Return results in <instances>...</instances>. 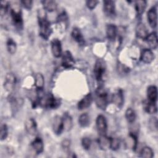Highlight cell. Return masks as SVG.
Returning <instances> with one entry per match:
<instances>
[{
    "label": "cell",
    "mask_w": 158,
    "mask_h": 158,
    "mask_svg": "<svg viewBox=\"0 0 158 158\" xmlns=\"http://www.w3.org/2000/svg\"><path fill=\"white\" fill-rule=\"evenodd\" d=\"M38 17L40 35L43 39L47 40L52 33V28L49 22L46 19L44 9H39Z\"/></svg>",
    "instance_id": "6da1fadb"
},
{
    "label": "cell",
    "mask_w": 158,
    "mask_h": 158,
    "mask_svg": "<svg viewBox=\"0 0 158 158\" xmlns=\"http://www.w3.org/2000/svg\"><path fill=\"white\" fill-rule=\"evenodd\" d=\"M95 102L98 108L105 110L108 104V95L103 86H99L95 91Z\"/></svg>",
    "instance_id": "7a4b0ae2"
},
{
    "label": "cell",
    "mask_w": 158,
    "mask_h": 158,
    "mask_svg": "<svg viewBox=\"0 0 158 158\" xmlns=\"http://www.w3.org/2000/svg\"><path fill=\"white\" fill-rule=\"evenodd\" d=\"M10 14L14 25L19 28H21L23 26V19L20 8L15 2L10 5Z\"/></svg>",
    "instance_id": "3957f363"
},
{
    "label": "cell",
    "mask_w": 158,
    "mask_h": 158,
    "mask_svg": "<svg viewBox=\"0 0 158 158\" xmlns=\"http://www.w3.org/2000/svg\"><path fill=\"white\" fill-rule=\"evenodd\" d=\"M38 103L42 104L44 107L49 109H56L60 105V102L52 94H49L46 96H44L38 99Z\"/></svg>",
    "instance_id": "277c9868"
},
{
    "label": "cell",
    "mask_w": 158,
    "mask_h": 158,
    "mask_svg": "<svg viewBox=\"0 0 158 158\" xmlns=\"http://www.w3.org/2000/svg\"><path fill=\"white\" fill-rule=\"evenodd\" d=\"M106 64L102 59H98L96 61L94 67V73L96 79L98 81L102 80L103 77L106 72Z\"/></svg>",
    "instance_id": "5b68a950"
},
{
    "label": "cell",
    "mask_w": 158,
    "mask_h": 158,
    "mask_svg": "<svg viewBox=\"0 0 158 158\" xmlns=\"http://www.w3.org/2000/svg\"><path fill=\"white\" fill-rule=\"evenodd\" d=\"M96 126L99 135H106L107 124L106 117L102 115H99L96 120Z\"/></svg>",
    "instance_id": "8992f818"
},
{
    "label": "cell",
    "mask_w": 158,
    "mask_h": 158,
    "mask_svg": "<svg viewBox=\"0 0 158 158\" xmlns=\"http://www.w3.org/2000/svg\"><path fill=\"white\" fill-rule=\"evenodd\" d=\"M16 78L12 73H8L5 77L4 82V87L6 91L11 92L14 90L15 86Z\"/></svg>",
    "instance_id": "52a82bcc"
},
{
    "label": "cell",
    "mask_w": 158,
    "mask_h": 158,
    "mask_svg": "<svg viewBox=\"0 0 158 158\" xmlns=\"http://www.w3.org/2000/svg\"><path fill=\"white\" fill-rule=\"evenodd\" d=\"M112 102L115 104L117 107L121 108L124 102V96L122 89H117L112 95L111 97Z\"/></svg>",
    "instance_id": "ba28073f"
},
{
    "label": "cell",
    "mask_w": 158,
    "mask_h": 158,
    "mask_svg": "<svg viewBox=\"0 0 158 158\" xmlns=\"http://www.w3.org/2000/svg\"><path fill=\"white\" fill-rule=\"evenodd\" d=\"M75 64L72 54L69 51H65L62 56V65L65 69L72 68Z\"/></svg>",
    "instance_id": "9c48e42d"
},
{
    "label": "cell",
    "mask_w": 158,
    "mask_h": 158,
    "mask_svg": "<svg viewBox=\"0 0 158 158\" xmlns=\"http://www.w3.org/2000/svg\"><path fill=\"white\" fill-rule=\"evenodd\" d=\"M148 21L151 28H155L157 27V9L156 6L151 7L147 13Z\"/></svg>",
    "instance_id": "30bf717a"
},
{
    "label": "cell",
    "mask_w": 158,
    "mask_h": 158,
    "mask_svg": "<svg viewBox=\"0 0 158 158\" xmlns=\"http://www.w3.org/2000/svg\"><path fill=\"white\" fill-rule=\"evenodd\" d=\"M52 127L53 131L55 134L57 135H60V133L64 130L62 117L59 115H56V117H54L52 123Z\"/></svg>",
    "instance_id": "8fae6325"
},
{
    "label": "cell",
    "mask_w": 158,
    "mask_h": 158,
    "mask_svg": "<svg viewBox=\"0 0 158 158\" xmlns=\"http://www.w3.org/2000/svg\"><path fill=\"white\" fill-rule=\"evenodd\" d=\"M103 10L104 14L108 17H113L115 14V2L111 0L103 1Z\"/></svg>",
    "instance_id": "7c38bea8"
},
{
    "label": "cell",
    "mask_w": 158,
    "mask_h": 158,
    "mask_svg": "<svg viewBox=\"0 0 158 158\" xmlns=\"http://www.w3.org/2000/svg\"><path fill=\"white\" fill-rule=\"evenodd\" d=\"M93 101V96L91 93H88L85 95L78 102L77 104L78 109L79 110H83L88 108L91 104Z\"/></svg>",
    "instance_id": "4fadbf2b"
},
{
    "label": "cell",
    "mask_w": 158,
    "mask_h": 158,
    "mask_svg": "<svg viewBox=\"0 0 158 158\" xmlns=\"http://www.w3.org/2000/svg\"><path fill=\"white\" fill-rule=\"evenodd\" d=\"M51 51L55 57H59L62 54V46L60 41L57 39H53L51 41Z\"/></svg>",
    "instance_id": "5bb4252c"
},
{
    "label": "cell",
    "mask_w": 158,
    "mask_h": 158,
    "mask_svg": "<svg viewBox=\"0 0 158 158\" xmlns=\"http://www.w3.org/2000/svg\"><path fill=\"white\" fill-rule=\"evenodd\" d=\"M25 128L28 134L34 135L37 131V125L35 120L33 118L27 119L25 123Z\"/></svg>",
    "instance_id": "9a60e30c"
},
{
    "label": "cell",
    "mask_w": 158,
    "mask_h": 158,
    "mask_svg": "<svg viewBox=\"0 0 158 158\" xmlns=\"http://www.w3.org/2000/svg\"><path fill=\"white\" fill-rule=\"evenodd\" d=\"M135 31L136 36L139 38L143 40H145L149 34L146 27L142 22H139L137 24Z\"/></svg>",
    "instance_id": "2e32d148"
},
{
    "label": "cell",
    "mask_w": 158,
    "mask_h": 158,
    "mask_svg": "<svg viewBox=\"0 0 158 158\" xmlns=\"http://www.w3.org/2000/svg\"><path fill=\"white\" fill-rule=\"evenodd\" d=\"M98 144L101 149L103 151L107 150L110 149V138L107 137L106 135H99L98 139Z\"/></svg>",
    "instance_id": "e0dca14e"
},
{
    "label": "cell",
    "mask_w": 158,
    "mask_h": 158,
    "mask_svg": "<svg viewBox=\"0 0 158 158\" xmlns=\"http://www.w3.org/2000/svg\"><path fill=\"white\" fill-rule=\"evenodd\" d=\"M140 58L143 62L150 64L154 59V54L150 49H144L142 51Z\"/></svg>",
    "instance_id": "ac0fdd59"
},
{
    "label": "cell",
    "mask_w": 158,
    "mask_h": 158,
    "mask_svg": "<svg viewBox=\"0 0 158 158\" xmlns=\"http://www.w3.org/2000/svg\"><path fill=\"white\" fill-rule=\"evenodd\" d=\"M146 40L147 44L149 45V48L155 49L157 47L158 41H157V35L156 32L154 31L151 33L150 34H148V36L144 40Z\"/></svg>",
    "instance_id": "d6986e66"
},
{
    "label": "cell",
    "mask_w": 158,
    "mask_h": 158,
    "mask_svg": "<svg viewBox=\"0 0 158 158\" xmlns=\"http://www.w3.org/2000/svg\"><path fill=\"white\" fill-rule=\"evenodd\" d=\"M31 147L33 151L37 154H41L44 149V144L42 139L40 137H36L31 143Z\"/></svg>",
    "instance_id": "ffe728a7"
},
{
    "label": "cell",
    "mask_w": 158,
    "mask_h": 158,
    "mask_svg": "<svg viewBox=\"0 0 158 158\" xmlns=\"http://www.w3.org/2000/svg\"><path fill=\"white\" fill-rule=\"evenodd\" d=\"M147 98L148 101L156 102L157 99V89L155 85H151L148 88Z\"/></svg>",
    "instance_id": "44dd1931"
},
{
    "label": "cell",
    "mask_w": 158,
    "mask_h": 158,
    "mask_svg": "<svg viewBox=\"0 0 158 158\" xmlns=\"http://www.w3.org/2000/svg\"><path fill=\"white\" fill-rule=\"evenodd\" d=\"M106 35L109 40H114L117 35V27L114 24H108L106 26Z\"/></svg>",
    "instance_id": "7402d4cb"
},
{
    "label": "cell",
    "mask_w": 158,
    "mask_h": 158,
    "mask_svg": "<svg viewBox=\"0 0 158 158\" xmlns=\"http://www.w3.org/2000/svg\"><path fill=\"white\" fill-rule=\"evenodd\" d=\"M71 35L73 39L80 44H83L85 43L84 38L79 28L75 27L72 29Z\"/></svg>",
    "instance_id": "603a6c76"
},
{
    "label": "cell",
    "mask_w": 158,
    "mask_h": 158,
    "mask_svg": "<svg viewBox=\"0 0 158 158\" xmlns=\"http://www.w3.org/2000/svg\"><path fill=\"white\" fill-rule=\"evenodd\" d=\"M125 144L128 147H130L133 151H135L136 149L138 144V140L136 135L133 133H130L126 139Z\"/></svg>",
    "instance_id": "cb8c5ba5"
},
{
    "label": "cell",
    "mask_w": 158,
    "mask_h": 158,
    "mask_svg": "<svg viewBox=\"0 0 158 158\" xmlns=\"http://www.w3.org/2000/svg\"><path fill=\"white\" fill-rule=\"evenodd\" d=\"M62 120H63L64 130L65 131L70 130L73 125L72 119L70 115L68 113H65L62 117Z\"/></svg>",
    "instance_id": "d4e9b609"
},
{
    "label": "cell",
    "mask_w": 158,
    "mask_h": 158,
    "mask_svg": "<svg viewBox=\"0 0 158 158\" xmlns=\"http://www.w3.org/2000/svg\"><path fill=\"white\" fill-rule=\"evenodd\" d=\"M143 107L144 110L148 114H153L157 112V106L156 102H151L149 101H146L143 104Z\"/></svg>",
    "instance_id": "484cf974"
},
{
    "label": "cell",
    "mask_w": 158,
    "mask_h": 158,
    "mask_svg": "<svg viewBox=\"0 0 158 158\" xmlns=\"http://www.w3.org/2000/svg\"><path fill=\"white\" fill-rule=\"evenodd\" d=\"M43 6V9L49 12H52L55 10L57 7V4L56 1L52 0H46L41 1Z\"/></svg>",
    "instance_id": "4316f807"
},
{
    "label": "cell",
    "mask_w": 158,
    "mask_h": 158,
    "mask_svg": "<svg viewBox=\"0 0 158 158\" xmlns=\"http://www.w3.org/2000/svg\"><path fill=\"white\" fill-rule=\"evenodd\" d=\"M44 84V77L41 73H37L35 75V85L37 90L43 89Z\"/></svg>",
    "instance_id": "83f0119b"
},
{
    "label": "cell",
    "mask_w": 158,
    "mask_h": 158,
    "mask_svg": "<svg viewBox=\"0 0 158 158\" xmlns=\"http://www.w3.org/2000/svg\"><path fill=\"white\" fill-rule=\"evenodd\" d=\"M135 10L138 15H141L146 7V1L144 0H138L135 2Z\"/></svg>",
    "instance_id": "f1b7e54d"
},
{
    "label": "cell",
    "mask_w": 158,
    "mask_h": 158,
    "mask_svg": "<svg viewBox=\"0 0 158 158\" xmlns=\"http://www.w3.org/2000/svg\"><path fill=\"white\" fill-rule=\"evenodd\" d=\"M78 123L81 127H86L89 125V116L87 113H83L79 116Z\"/></svg>",
    "instance_id": "f546056e"
},
{
    "label": "cell",
    "mask_w": 158,
    "mask_h": 158,
    "mask_svg": "<svg viewBox=\"0 0 158 158\" xmlns=\"http://www.w3.org/2000/svg\"><path fill=\"white\" fill-rule=\"evenodd\" d=\"M125 114V118L129 123H133L135 121L136 115V113H135V110L133 109H131L130 107L128 108L126 110Z\"/></svg>",
    "instance_id": "4dcf8cb0"
},
{
    "label": "cell",
    "mask_w": 158,
    "mask_h": 158,
    "mask_svg": "<svg viewBox=\"0 0 158 158\" xmlns=\"http://www.w3.org/2000/svg\"><path fill=\"white\" fill-rule=\"evenodd\" d=\"M154 156V151L148 146H145L142 148L140 151V157L145 158H152Z\"/></svg>",
    "instance_id": "1f68e13d"
},
{
    "label": "cell",
    "mask_w": 158,
    "mask_h": 158,
    "mask_svg": "<svg viewBox=\"0 0 158 158\" xmlns=\"http://www.w3.org/2000/svg\"><path fill=\"white\" fill-rule=\"evenodd\" d=\"M6 46L8 52L11 54H14L17 49V46L15 42L12 39V38H9L7 41L6 43Z\"/></svg>",
    "instance_id": "d6a6232c"
},
{
    "label": "cell",
    "mask_w": 158,
    "mask_h": 158,
    "mask_svg": "<svg viewBox=\"0 0 158 158\" xmlns=\"http://www.w3.org/2000/svg\"><path fill=\"white\" fill-rule=\"evenodd\" d=\"M120 140L118 138L116 137L110 138V149H111L112 151H117L120 148Z\"/></svg>",
    "instance_id": "836d02e7"
},
{
    "label": "cell",
    "mask_w": 158,
    "mask_h": 158,
    "mask_svg": "<svg viewBox=\"0 0 158 158\" xmlns=\"http://www.w3.org/2000/svg\"><path fill=\"white\" fill-rule=\"evenodd\" d=\"M0 14L1 16L2 17L5 14H6L7 12L9 9V2L7 1H1L0 3Z\"/></svg>",
    "instance_id": "e575fe53"
},
{
    "label": "cell",
    "mask_w": 158,
    "mask_h": 158,
    "mask_svg": "<svg viewBox=\"0 0 158 158\" xmlns=\"http://www.w3.org/2000/svg\"><path fill=\"white\" fill-rule=\"evenodd\" d=\"M8 135V128L6 124H2L1 126V130H0V138L1 140L2 141L5 139Z\"/></svg>",
    "instance_id": "d590c367"
},
{
    "label": "cell",
    "mask_w": 158,
    "mask_h": 158,
    "mask_svg": "<svg viewBox=\"0 0 158 158\" xmlns=\"http://www.w3.org/2000/svg\"><path fill=\"white\" fill-rule=\"evenodd\" d=\"M91 139L88 137H84L81 139V145L84 149L89 150L91 146Z\"/></svg>",
    "instance_id": "8d00e7d4"
},
{
    "label": "cell",
    "mask_w": 158,
    "mask_h": 158,
    "mask_svg": "<svg viewBox=\"0 0 158 158\" xmlns=\"http://www.w3.org/2000/svg\"><path fill=\"white\" fill-rule=\"evenodd\" d=\"M149 125L150 129L152 131L157 130V119L156 117L151 118L149 121Z\"/></svg>",
    "instance_id": "74e56055"
},
{
    "label": "cell",
    "mask_w": 158,
    "mask_h": 158,
    "mask_svg": "<svg viewBox=\"0 0 158 158\" xmlns=\"http://www.w3.org/2000/svg\"><path fill=\"white\" fill-rule=\"evenodd\" d=\"M20 3L27 9H30L32 7L33 1L31 0H23V1H21Z\"/></svg>",
    "instance_id": "f35d334b"
},
{
    "label": "cell",
    "mask_w": 158,
    "mask_h": 158,
    "mask_svg": "<svg viewBox=\"0 0 158 158\" xmlns=\"http://www.w3.org/2000/svg\"><path fill=\"white\" fill-rule=\"evenodd\" d=\"M98 1H96V0H92V1H87L86 2V6L89 9H93L95 8V7L96 6V5L98 3Z\"/></svg>",
    "instance_id": "ab89813d"
},
{
    "label": "cell",
    "mask_w": 158,
    "mask_h": 158,
    "mask_svg": "<svg viewBox=\"0 0 158 158\" xmlns=\"http://www.w3.org/2000/svg\"><path fill=\"white\" fill-rule=\"evenodd\" d=\"M70 142L69 140L68 139H65L62 141V148L65 149V150H68L69 148H70Z\"/></svg>",
    "instance_id": "60d3db41"
}]
</instances>
